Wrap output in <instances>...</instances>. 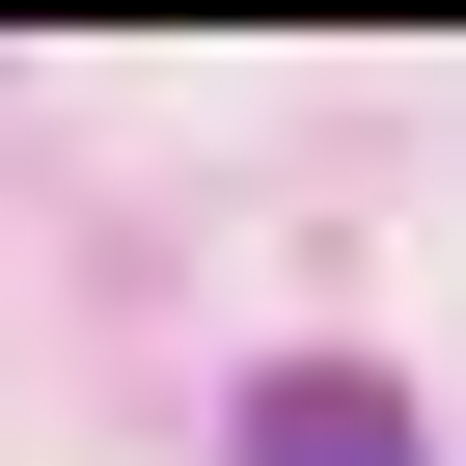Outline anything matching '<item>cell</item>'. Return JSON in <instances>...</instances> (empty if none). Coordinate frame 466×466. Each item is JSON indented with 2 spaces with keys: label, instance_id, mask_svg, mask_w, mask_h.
<instances>
[{
  "label": "cell",
  "instance_id": "cell-1",
  "mask_svg": "<svg viewBox=\"0 0 466 466\" xmlns=\"http://www.w3.org/2000/svg\"><path fill=\"white\" fill-rule=\"evenodd\" d=\"M248 466H411V384L302 357V384H248Z\"/></svg>",
  "mask_w": 466,
  "mask_h": 466
}]
</instances>
